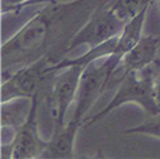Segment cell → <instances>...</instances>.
I'll use <instances>...</instances> for the list:
<instances>
[{
    "label": "cell",
    "instance_id": "cell-5",
    "mask_svg": "<svg viewBox=\"0 0 160 159\" xmlns=\"http://www.w3.org/2000/svg\"><path fill=\"white\" fill-rule=\"evenodd\" d=\"M57 61L45 54L35 62L16 70L2 83V102L16 97H34L40 91L45 79L51 75L52 66Z\"/></svg>",
    "mask_w": 160,
    "mask_h": 159
},
{
    "label": "cell",
    "instance_id": "cell-13",
    "mask_svg": "<svg viewBox=\"0 0 160 159\" xmlns=\"http://www.w3.org/2000/svg\"><path fill=\"white\" fill-rule=\"evenodd\" d=\"M154 91H155V97H156V101L160 105V71L156 75L155 80H154Z\"/></svg>",
    "mask_w": 160,
    "mask_h": 159
},
{
    "label": "cell",
    "instance_id": "cell-6",
    "mask_svg": "<svg viewBox=\"0 0 160 159\" xmlns=\"http://www.w3.org/2000/svg\"><path fill=\"white\" fill-rule=\"evenodd\" d=\"M39 97L34 96V105L27 122L17 130L16 137L12 144L2 145V158L13 159H32L40 158L48 145V140H44L39 132Z\"/></svg>",
    "mask_w": 160,
    "mask_h": 159
},
{
    "label": "cell",
    "instance_id": "cell-15",
    "mask_svg": "<svg viewBox=\"0 0 160 159\" xmlns=\"http://www.w3.org/2000/svg\"><path fill=\"white\" fill-rule=\"evenodd\" d=\"M53 2H54V0H53Z\"/></svg>",
    "mask_w": 160,
    "mask_h": 159
},
{
    "label": "cell",
    "instance_id": "cell-2",
    "mask_svg": "<svg viewBox=\"0 0 160 159\" xmlns=\"http://www.w3.org/2000/svg\"><path fill=\"white\" fill-rule=\"evenodd\" d=\"M159 71L160 65L158 61H155L141 71H131L124 75L119 83L118 91L115 92L112 100L101 111L87 119V124H93L97 121H101L112 110L129 102L138 104L148 115L160 114V105L156 101L154 91V80Z\"/></svg>",
    "mask_w": 160,
    "mask_h": 159
},
{
    "label": "cell",
    "instance_id": "cell-3",
    "mask_svg": "<svg viewBox=\"0 0 160 159\" xmlns=\"http://www.w3.org/2000/svg\"><path fill=\"white\" fill-rule=\"evenodd\" d=\"M120 56L112 53L107 57L96 59L83 69L75 98V110L71 119L82 123L85 121L87 113L111 84L112 75L120 62Z\"/></svg>",
    "mask_w": 160,
    "mask_h": 159
},
{
    "label": "cell",
    "instance_id": "cell-1",
    "mask_svg": "<svg viewBox=\"0 0 160 159\" xmlns=\"http://www.w3.org/2000/svg\"><path fill=\"white\" fill-rule=\"evenodd\" d=\"M93 0H76L70 4L49 3L18 30L2 45L3 78L12 75L16 70L35 62L49 54L48 47L59 40V34H66L65 26L70 17L83 11Z\"/></svg>",
    "mask_w": 160,
    "mask_h": 159
},
{
    "label": "cell",
    "instance_id": "cell-9",
    "mask_svg": "<svg viewBox=\"0 0 160 159\" xmlns=\"http://www.w3.org/2000/svg\"><path fill=\"white\" fill-rule=\"evenodd\" d=\"M34 97H16L2 102V127H12L18 130L22 127L31 114Z\"/></svg>",
    "mask_w": 160,
    "mask_h": 159
},
{
    "label": "cell",
    "instance_id": "cell-10",
    "mask_svg": "<svg viewBox=\"0 0 160 159\" xmlns=\"http://www.w3.org/2000/svg\"><path fill=\"white\" fill-rule=\"evenodd\" d=\"M150 7L145 8L141 13H138L136 17H133L132 19H129L128 22H125L122 33L119 34L114 54L123 57L127 52L131 51V49L142 39L143 23H145L146 14H147V11H148Z\"/></svg>",
    "mask_w": 160,
    "mask_h": 159
},
{
    "label": "cell",
    "instance_id": "cell-7",
    "mask_svg": "<svg viewBox=\"0 0 160 159\" xmlns=\"http://www.w3.org/2000/svg\"><path fill=\"white\" fill-rule=\"evenodd\" d=\"M160 53V39L159 36L147 35L142 36L131 51L127 52L122 58L112 75V82L120 83L124 75L131 71H141L148 65L158 61Z\"/></svg>",
    "mask_w": 160,
    "mask_h": 159
},
{
    "label": "cell",
    "instance_id": "cell-14",
    "mask_svg": "<svg viewBox=\"0 0 160 159\" xmlns=\"http://www.w3.org/2000/svg\"><path fill=\"white\" fill-rule=\"evenodd\" d=\"M152 5L154 8L158 11V14H159V22H160V0H152ZM159 39H160V33H159ZM159 58H160V53H159ZM158 58V59H159Z\"/></svg>",
    "mask_w": 160,
    "mask_h": 159
},
{
    "label": "cell",
    "instance_id": "cell-12",
    "mask_svg": "<svg viewBox=\"0 0 160 159\" xmlns=\"http://www.w3.org/2000/svg\"><path fill=\"white\" fill-rule=\"evenodd\" d=\"M53 0H2V14L18 13L26 7H31L38 3H52Z\"/></svg>",
    "mask_w": 160,
    "mask_h": 159
},
{
    "label": "cell",
    "instance_id": "cell-4",
    "mask_svg": "<svg viewBox=\"0 0 160 159\" xmlns=\"http://www.w3.org/2000/svg\"><path fill=\"white\" fill-rule=\"evenodd\" d=\"M124 25L125 22L111 11L108 2L99 3L89 14L87 22L71 38L63 53H68L82 45H89V48L97 47L108 39L118 36Z\"/></svg>",
    "mask_w": 160,
    "mask_h": 159
},
{
    "label": "cell",
    "instance_id": "cell-8",
    "mask_svg": "<svg viewBox=\"0 0 160 159\" xmlns=\"http://www.w3.org/2000/svg\"><path fill=\"white\" fill-rule=\"evenodd\" d=\"M82 124V122L70 119L65 127L54 131L48 138V145L40 158H74L75 137Z\"/></svg>",
    "mask_w": 160,
    "mask_h": 159
},
{
    "label": "cell",
    "instance_id": "cell-11",
    "mask_svg": "<svg viewBox=\"0 0 160 159\" xmlns=\"http://www.w3.org/2000/svg\"><path fill=\"white\" fill-rule=\"evenodd\" d=\"M125 133H143L160 138V114L151 115V119L131 128V130H127Z\"/></svg>",
    "mask_w": 160,
    "mask_h": 159
}]
</instances>
